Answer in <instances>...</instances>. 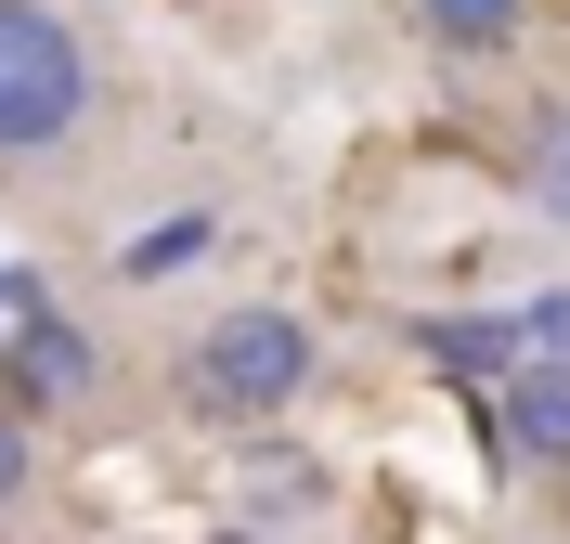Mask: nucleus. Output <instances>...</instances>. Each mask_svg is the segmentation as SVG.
<instances>
[{
    "label": "nucleus",
    "instance_id": "7ed1b4c3",
    "mask_svg": "<svg viewBox=\"0 0 570 544\" xmlns=\"http://www.w3.org/2000/svg\"><path fill=\"white\" fill-rule=\"evenodd\" d=\"M91 376H105V350L66 325V311H13V337H0V389L27 402V415H66V402H91Z\"/></svg>",
    "mask_w": 570,
    "mask_h": 544
},
{
    "label": "nucleus",
    "instance_id": "39448f33",
    "mask_svg": "<svg viewBox=\"0 0 570 544\" xmlns=\"http://www.w3.org/2000/svg\"><path fill=\"white\" fill-rule=\"evenodd\" d=\"M428 52H454V66H493V52H519L532 39V0H415Z\"/></svg>",
    "mask_w": 570,
    "mask_h": 544
},
{
    "label": "nucleus",
    "instance_id": "1a4fd4ad",
    "mask_svg": "<svg viewBox=\"0 0 570 544\" xmlns=\"http://www.w3.org/2000/svg\"><path fill=\"white\" fill-rule=\"evenodd\" d=\"M247 479H259L247 506H273V518H298V506H324V479L298 467V454H285V441H259V454H247Z\"/></svg>",
    "mask_w": 570,
    "mask_h": 544
},
{
    "label": "nucleus",
    "instance_id": "9b49d317",
    "mask_svg": "<svg viewBox=\"0 0 570 544\" xmlns=\"http://www.w3.org/2000/svg\"><path fill=\"white\" fill-rule=\"evenodd\" d=\"M519 325H532V350H570V286H558V298H532Z\"/></svg>",
    "mask_w": 570,
    "mask_h": 544
},
{
    "label": "nucleus",
    "instance_id": "6e6552de",
    "mask_svg": "<svg viewBox=\"0 0 570 544\" xmlns=\"http://www.w3.org/2000/svg\"><path fill=\"white\" fill-rule=\"evenodd\" d=\"M519 195H532L544 220H570V105H544L532 130H519Z\"/></svg>",
    "mask_w": 570,
    "mask_h": 544
},
{
    "label": "nucleus",
    "instance_id": "f257e3e1",
    "mask_svg": "<svg viewBox=\"0 0 570 544\" xmlns=\"http://www.w3.org/2000/svg\"><path fill=\"white\" fill-rule=\"evenodd\" d=\"M324 350L298 311H273V298H247V311H208V325L181 337V402L208 415V428H273L285 402H312Z\"/></svg>",
    "mask_w": 570,
    "mask_h": 544
},
{
    "label": "nucleus",
    "instance_id": "0eeeda50",
    "mask_svg": "<svg viewBox=\"0 0 570 544\" xmlns=\"http://www.w3.org/2000/svg\"><path fill=\"white\" fill-rule=\"evenodd\" d=\"M208 247H220V220L181 208V220H156V234H130V247H117V286H169V273H195Z\"/></svg>",
    "mask_w": 570,
    "mask_h": 544
},
{
    "label": "nucleus",
    "instance_id": "423d86ee",
    "mask_svg": "<svg viewBox=\"0 0 570 544\" xmlns=\"http://www.w3.org/2000/svg\"><path fill=\"white\" fill-rule=\"evenodd\" d=\"M415 350L441 363V376H505V363H532V325H519V311H441V325H415Z\"/></svg>",
    "mask_w": 570,
    "mask_h": 544
},
{
    "label": "nucleus",
    "instance_id": "9d476101",
    "mask_svg": "<svg viewBox=\"0 0 570 544\" xmlns=\"http://www.w3.org/2000/svg\"><path fill=\"white\" fill-rule=\"evenodd\" d=\"M27 479H39V415L0 402V506H27Z\"/></svg>",
    "mask_w": 570,
    "mask_h": 544
},
{
    "label": "nucleus",
    "instance_id": "f03ea898",
    "mask_svg": "<svg viewBox=\"0 0 570 544\" xmlns=\"http://www.w3.org/2000/svg\"><path fill=\"white\" fill-rule=\"evenodd\" d=\"M91 117V39L52 0H0V169L66 156Z\"/></svg>",
    "mask_w": 570,
    "mask_h": 544
},
{
    "label": "nucleus",
    "instance_id": "20e7f679",
    "mask_svg": "<svg viewBox=\"0 0 570 544\" xmlns=\"http://www.w3.org/2000/svg\"><path fill=\"white\" fill-rule=\"evenodd\" d=\"M505 454L519 467H570V350L505 363Z\"/></svg>",
    "mask_w": 570,
    "mask_h": 544
}]
</instances>
